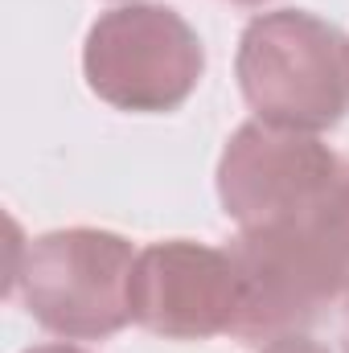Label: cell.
<instances>
[{
    "mask_svg": "<svg viewBox=\"0 0 349 353\" xmlns=\"http://www.w3.org/2000/svg\"><path fill=\"white\" fill-rule=\"evenodd\" d=\"M243 271V321L235 337L263 345L304 333L329 308L349 300V161L300 210L243 230L230 243Z\"/></svg>",
    "mask_w": 349,
    "mask_h": 353,
    "instance_id": "cell-1",
    "label": "cell"
},
{
    "mask_svg": "<svg viewBox=\"0 0 349 353\" xmlns=\"http://www.w3.org/2000/svg\"><path fill=\"white\" fill-rule=\"evenodd\" d=\"M341 353H349V300H346V345H341Z\"/></svg>",
    "mask_w": 349,
    "mask_h": 353,
    "instance_id": "cell-9",
    "label": "cell"
},
{
    "mask_svg": "<svg viewBox=\"0 0 349 353\" xmlns=\"http://www.w3.org/2000/svg\"><path fill=\"white\" fill-rule=\"evenodd\" d=\"M25 353H87V350H79V345H33V350H25Z\"/></svg>",
    "mask_w": 349,
    "mask_h": 353,
    "instance_id": "cell-8",
    "label": "cell"
},
{
    "mask_svg": "<svg viewBox=\"0 0 349 353\" xmlns=\"http://www.w3.org/2000/svg\"><path fill=\"white\" fill-rule=\"evenodd\" d=\"M230 4H247V8H259V4H267V0H230Z\"/></svg>",
    "mask_w": 349,
    "mask_h": 353,
    "instance_id": "cell-10",
    "label": "cell"
},
{
    "mask_svg": "<svg viewBox=\"0 0 349 353\" xmlns=\"http://www.w3.org/2000/svg\"><path fill=\"white\" fill-rule=\"evenodd\" d=\"M87 87L115 111H177L206 74L197 29L165 4H119L90 25L83 41Z\"/></svg>",
    "mask_w": 349,
    "mask_h": 353,
    "instance_id": "cell-4",
    "label": "cell"
},
{
    "mask_svg": "<svg viewBox=\"0 0 349 353\" xmlns=\"http://www.w3.org/2000/svg\"><path fill=\"white\" fill-rule=\"evenodd\" d=\"M132 321L165 341H210L243 321V271L230 247L165 239L136 255Z\"/></svg>",
    "mask_w": 349,
    "mask_h": 353,
    "instance_id": "cell-5",
    "label": "cell"
},
{
    "mask_svg": "<svg viewBox=\"0 0 349 353\" xmlns=\"http://www.w3.org/2000/svg\"><path fill=\"white\" fill-rule=\"evenodd\" d=\"M132 243L115 230L70 226L33 239L12 267L29 316L66 341H103L132 321Z\"/></svg>",
    "mask_w": 349,
    "mask_h": 353,
    "instance_id": "cell-3",
    "label": "cell"
},
{
    "mask_svg": "<svg viewBox=\"0 0 349 353\" xmlns=\"http://www.w3.org/2000/svg\"><path fill=\"white\" fill-rule=\"evenodd\" d=\"M119 4H144V0H119Z\"/></svg>",
    "mask_w": 349,
    "mask_h": 353,
    "instance_id": "cell-11",
    "label": "cell"
},
{
    "mask_svg": "<svg viewBox=\"0 0 349 353\" xmlns=\"http://www.w3.org/2000/svg\"><path fill=\"white\" fill-rule=\"evenodd\" d=\"M259 353H329L321 341H312V337H304V333H283V337H275V341H267Z\"/></svg>",
    "mask_w": 349,
    "mask_h": 353,
    "instance_id": "cell-7",
    "label": "cell"
},
{
    "mask_svg": "<svg viewBox=\"0 0 349 353\" xmlns=\"http://www.w3.org/2000/svg\"><path fill=\"white\" fill-rule=\"evenodd\" d=\"M235 74L263 123L317 136L349 115V37L317 12H259L239 37Z\"/></svg>",
    "mask_w": 349,
    "mask_h": 353,
    "instance_id": "cell-2",
    "label": "cell"
},
{
    "mask_svg": "<svg viewBox=\"0 0 349 353\" xmlns=\"http://www.w3.org/2000/svg\"><path fill=\"white\" fill-rule=\"evenodd\" d=\"M337 169L341 157L329 144H321L312 132H292L251 119L222 148L218 201L222 214L239 226V234L259 230L312 201Z\"/></svg>",
    "mask_w": 349,
    "mask_h": 353,
    "instance_id": "cell-6",
    "label": "cell"
}]
</instances>
